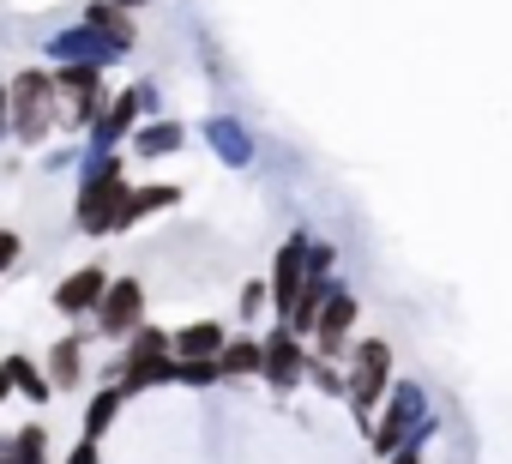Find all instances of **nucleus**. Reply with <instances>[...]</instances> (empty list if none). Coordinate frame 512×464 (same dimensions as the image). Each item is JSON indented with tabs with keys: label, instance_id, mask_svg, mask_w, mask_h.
Instances as JSON below:
<instances>
[{
	"label": "nucleus",
	"instance_id": "b1692460",
	"mask_svg": "<svg viewBox=\"0 0 512 464\" xmlns=\"http://www.w3.org/2000/svg\"><path fill=\"white\" fill-rule=\"evenodd\" d=\"M266 308H272V284H266V278H247V284H241V302H235V314H241V320H260Z\"/></svg>",
	"mask_w": 512,
	"mask_h": 464
},
{
	"label": "nucleus",
	"instance_id": "c85d7f7f",
	"mask_svg": "<svg viewBox=\"0 0 512 464\" xmlns=\"http://www.w3.org/2000/svg\"><path fill=\"white\" fill-rule=\"evenodd\" d=\"M386 464H422V452H416V446H404V452H392Z\"/></svg>",
	"mask_w": 512,
	"mask_h": 464
},
{
	"label": "nucleus",
	"instance_id": "f8f14e48",
	"mask_svg": "<svg viewBox=\"0 0 512 464\" xmlns=\"http://www.w3.org/2000/svg\"><path fill=\"white\" fill-rule=\"evenodd\" d=\"M103 290H109V272L103 266H79V272H67L61 284H55V314L61 320H85V314H97V302H103Z\"/></svg>",
	"mask_w": 512,
	"mask_h": 464
},
{
	"label": "nucleus",
	"instance_id": "20e7f679",
	"mask_svg": "<svg viewBox=\"0 0 512 464\" xmlns=\"http://www.w3.org/2000/svg\"><path fill=\"white\" fill-rule=\"evenodd\" d=\"M434 428V416H428V392L416 386V380H398L392 392H386V404H380V416H374V452L380 458H392V452H404V446H416L422 434Z\"/></svg>",
	"mask_w": 512,
	"mask_h": 464
},
{
	"label": "nucleus",
	"instance_id": "4be33fe9",
	"mask_svg": "<svg viewBox=\"0 0 512 464\" xmlns=\"http://www.w3.org/2000/svg\"><path fill=\"white\" fill-rule=\"evenodd\" d=\"M175 386H223V362L217 356H175Z\"/></svg>",
	"mask_w": 512,
	"mask_h": 464
},
{
	"label": "nucleus",
	"instance_id": "7c9ffc66",
	"mask_svg": "<svg viewBox=\"0 0 512 464\" xmlns=\"http://www.w3.org/2000/svg\"><path fill=\"white\" fill-rule=\"evenodd\" d=\"M115 7H121V13H139V7H151V0H115Z\"/></svg>",
	"mask_w": 512,
	"mask_h": 464
},
{
	"label": "nucleus",
	"instance_id": "1a4fd4ad",
	"mask_svg": "<svg viewBox=\"0 0 512 464\" xmlns=\"http://www.w3.org/2000/svg\"><path fill=\"white\" fill-rule=\"evenodd\" d=\"M157 103V91L151 85H127V91H109V109H103V121L91 127V145L97 151H109V145H127L133 139V127L145 121V109Z\"/></svg>",
	"mask_w": 512,
	"mask_h": 464
},
{
	"label": "nucleus",
	"instance_id": "bb28decb",
	"mask_svg": "<svg viewBox=\"0 0 512 464\" xmlns=\"http://www.w3.org/2000/svg\"><path fill=\"white\" fill-rule=\"evenodd\" d=\"M97 446H103V440H79V446L61 458V464H103V458H97Z\"/></svg>",
	"mask_w": 512,
	"mask_h": 464
},
{
	"label": "nucleus",
	"instance_id": "f03ea898",
	"mask_svg": "<svg viewBox=\"0 0 512 464\" xmlns=\"http://www.w3.org/2000/svg\"><path fill=\"white\" fill-rule=\"evenodd\" d=\"M344 380H350L344 404H350L356 428L374 434V416H380V404L392 392V344L386 338H356L350 344V362H344Z\"/></svg>",
	"mask_w": 512,
	"mask_h": 464
},
{
	"label": "nucleus",
	"instance_id": "412c9836",
	"mask_svg": "<svg viewBox=\"0 0 512 464\" xmlns=\"http://www.w3.org/2000/svg\"><path fill=\"white\" fill-rule=\"evenodd\" d=\"M7 374H13V392L31 398V404H49L55 386H49V368H37L31 356H7Z\"/></svg>",
	"mask_w": 512,
	"mask_h": 464
},
{
	"label": "nucleus",
	"instance_id": "f3484780",
	"mask_svg": "<svg viewBox=\"0 0 512 464\" xmlns=\"http://www.w3.org/2000/svg\"><path fill=\"white\" fill-rule=\"evenodd\" d=\"M169 205H181V187H169V181H145V187H133V199H127V211H121V236H127V229H139L145 217L169 211Z\"/></svg>",
	"mask_w": 512,
	"mask_h": 464
},
{
	"label": "nucleus",
	"instance_id": "39448f33",
	"mask_svg": "<svg viewBox=\"0 0 512 464\" xmlns=\"http://www.w3.org/2000/svg\"><path fill=\"white\" fill-rule=\"evenodd\" d=\"M121 386L139 398V392H151V386H175V338L163 332V326H139L133 338H127V350H121Z\"/></svg>",
	"mask_w": 512,
	"mask_h": 464
},
{
	"label": "nucleus",
	"instance_id": "423d86ee",
	"mask_svg": "<svg viewBox=\"0 0 512 464\" xmlns=\"http://www.w3.org/2000/svg\"><path fill=\"white\" fill-rule=\"evenodd\" d=\"M356 320H362L356 290L332 284V296H326V308H320V320H314V332H308L314 356H320V362H350V344H356L350 332H356Z\"/></svg>",
	"mask_w": 512,
	"mask_h": 464
},
{
	"label": "nucleus",
	"instance_id": "f257e3e1",
	"mask_svg": "<svg viewBox=\"0 0 512 464\" xmlns=\"http://www.w3.org/2000/svg\"><path fill=\"white\" fill-rule=\"evenodd\" d=\"M133 199V181H127V157L121 145L109 151H91L79 163V199H73V229L79 236H121V211Z\"/></svg>",
	"mask_w": 512,
	"mask_h": 464
},
{
	"label": "nucleus",
	"instance_id": "9d476101",
	"mask_svg": "<svg viewBox=\"0 0 512 464\" xmlns=\"http://www.w3.org/2000/svg\"><path fill=\"white\" fill-rule=\"evenodd\" d=\"M302 284H308V229H296V236L278 248V260H272V308H278V320L296 308Z\"/></svg>",
	"mask_w": 512,
	"mask_h": 464
},
{
	"label": "nucleus",
	"instance_id": "aec40b11",
	"mask_svg": "<svg viewBox=\"0 0 512 464\" xmlns=\"http://www.w3.org/2000/svg\"><path fill=\"white\" fill-rule=\"evenodd\" d=\"M79 19H85V25H97L103 37H115V43L133 55V43H139V25H133V13H121V7H115V0H91V7H85Z\"/></svg>",
	"mask_w": 512,
	"mask_h": 464
},
{
	"label": "nucleus",
	"instance_id": "cd10ccee",
	"mask_svg": "<svg viewBox=\"0 0 512 464\" xmlns=\"http://www.w3.org/2000/svg\"><path fill=\"white\" fill-rule=\"evenodd\" d=\"M0 133H13V109H7V79H0Z\"/></svg>",
	"mask_w": 512,
	"mask_h": 464
},
{
	"label": "nucleus",
	"instance_id": "a878e982",
	"mask_svg": "<svg viewBox=\"0 0 512 464\" xmlns=\"http://www.w3.org/2000/svg\"><path fill=\"white\" fill-rule=\"evenodd\" d=\"M19 254H25L19 229H0V272H13V266H19Z\"/></svg>",
	"mask_w": 512,
	"mask_h": 464
},
{
	"label": "nucleus",
	"instance_id": "c756f323",
	"mask_svg": "<svg viewBox=\"0 0 512 464\" xmlns=\"http://www.w3.org/2000/svg\"><path fill=\"white\" fill-rule=\"evenodd\" d=\"M13 398V374H7V362H0V404Z\"/></svg>",
	"mask_w": 512,
	"mask_h": 464
},
{
	"label": "nucleus",
	"instance_id": "9b49d317",
	"mask_svg": "<svg viewBox=\"0 0 512 464\" xmlns=\"http://www.w3.org/2000/svg\"><path fill=\"white\" fill-rule=\"evenodd\" d=\"M121 55H127V49H121L115 37H103L97 25H85V19L49 43V61H91V67H115Z\"/></svg>",
	"mask_w": 512,
	"mask_h": 464
},
{
	"label": "nucleus",
	"instance_id": "a211bd4d",
	"mask_svg": "<svg viewBox=\"0 0 512 464\" xmlns=\"http://www.w3.org/2000/svg\"><path fill=\"white\" fill-rule=\"evenodd\" d=\"M169 338H175V356H223V344H229L223 320H187Z\"/></svg>",
	"mask_w": 512,
	"mask_h": 464
},
{
	"label": "nucleus",
	"instance_id": "6ab92c4d",
	"mask_svg": "<svg viewBox=\"0 0 512 464\" xmlns=\"http://www.w3.org/2000/svg\"><path fill=\"white\" fill-rule=\"evenodd\" d=\"M205 139L217 145V157H223L229 169H241V163L253 157V139L241 133V121H235V115H211V121H205Z\"/></svg>",
	"mask_w": 512,
	"mask_h": 464
},
{
	"label": "nucleus",
	"instance_id": "393cba45",
	"mask_svg": "<svg viewBox=\"0 0 512 464\" xmlns=\"http://www.w3.org/2000/svg\"><path fill=\"white\" fill-rule=\"evenodd\" d=\"M332 266H338V248L308 236V278H332Z\"/></svg>",
	"mask_w": 512,
	"mask_h": 464
},
{
	"label": "nucleus",
	"instance_id": "dca6fc26",
	"mask_svg": "<svg viewBox=\"0 0 512 464\" xmlns=\"http://www.w3.org/2000/svg\"><path fill=\"white\" fill-rule=\"evenodd\" d=\"M127 398H133V392H127L121 380H103V392L85 398V440H103V434L115 428V416L127 410Z\"/></svg>",
	"mask_w": 512,
	"mask_h": 464
},
{
	"label": "nucleus",
	"instance_id": "5701e85b",
	"mask_svg": "<svg viewBox=\"0 0 512 464\" xmlns=\"http://www.w3.org/2000/svg\"><path fill=\"white\" fill-rule=\"evenodd\" d=\"M308 380H314L326 398H344V392H350V380H344V362H320V356H308Z\"/></svg>",
	"mask_w": 512,
	"mask_h": 464
},
{
	"label": "nucleus",
	"instance_id": "2eb2a0df",
	"mask_svg": "<svg viewBox=\"0 0 512 464\" xmlns=\"http://www.w3.org/2000/svg\"><path fill=\"white\" fill-rule=\"evenodd\" d=\"M223 380H253L266 368V338H253V332H229V344H223Z\"/></svg>",
	"mask_w": 512,
	"mask_h": 464
},
{
	"label": "nucleus",
	"instance_id": "0eeeda50",
	"mask_svg": "<svg viewBox=\"0 0 512 464\" xmlns=\"http://www.w3.org/2000/svg\"><path fill=\"white\" fill-rule=\"evenodd\" d=\"M139 326H145V284H139V278H109V290H103V302H97V314H91V332L127 344Z\"/></svg>",
	"mask_w": 512,
	"mask_h": 464
},
{
	"label": "nucleus",
	"instance_id": "4468645a",
	"mask_svg": "<svg viewBox=\"0 0 512 464\" xmlns=\"http://www.w3.org/2000/svg\"><path fill=\"white\" fill-rule=\"evenodd\" d=\"M127 145H133V157H145V163H157V157H175V151L187 145V127H181L175 115H157V121H139Z\"/></svg>",
	"mask_w": 512,
	"mask_h": 464
},
{
	"label": "nucleus",
	"instance_id": "7ed1b4c3",
	"mask_svg": "<svg viewBox=\"0 0 512 464\" xmlns=\"http://www.w3.org/2000/svg\"><path fill=\"white\" fill-rule=\"evenodd\" d=\"M7 109H13V139L43 145L61 121V97H55V73L49 67H25L19 79H7Z\"/></svg>",
	"mask_w": 512,
	"mask_h": 464
},
{
	"label": "nucleus",
	"instance_id": "ddd939ff",
	"mask_svg": "<svg viewBox=\"0 0 512 464\" xmlns=\"http://www.w3.org/2000/svg\"><path fill=\"white\" fill-rule=\"evenodd\" d=\"M85 350H91V332H79V326L49 344V386L55 392H79L85 386V374H91V356Z\"/></svg>",
	"mask_w": 512,
	"mask_h": 464
},
{
	"label": "nucleus",
	"instance_id": "6e6552de",
	"mask_svg": "<svg viewBox=\"0 0 512 464\" xmlns=\"http://www.w3.org/2000/svg\"><path fill=\"white\" fill-rule=\"evenodd\" d=\"M308 356H314L308 338L278 320V326L266 332V368H260V380H266L272 392H296V386L308 380Z\"/></svg>",
	"mask_w": 512,
	"mask_h": 464
}]
</instances>
